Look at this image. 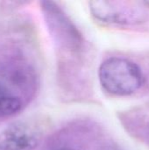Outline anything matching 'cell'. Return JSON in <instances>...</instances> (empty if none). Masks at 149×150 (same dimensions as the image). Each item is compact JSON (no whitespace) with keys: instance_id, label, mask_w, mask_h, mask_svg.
Masks as SVG:
<instances>
[{"instance_id":"1","label":"cell","mask_w":149,"mask_h":150,"mask_svg":"<svg viewBox=\"0 0 149 150\" xmlns=\"http://www.w3.org/2000/svg\"><path fill=\"white\" fill-rule=\"evenodd\" d=\"M102 87L116 96H128L139 91L145 83L141 68L134 62L119 57L105 60L98 69Z\"/></svg>"},{"instance_id":"7","label":"cell","mask_w":149,"mask_h":150,"mask_svg":"<svg viewBox=\"0 0 149 150\" xmlns=\"http://www.w3.org/2000/svg\"><path fill=\"white\" fill-rule=\"evenodd\" d=\"M101 150H119V149H114V148H112V147H109V148H105V149H101Z\"/></svg>"},{"instance_id":"4","label":"cell","mask_w":149,"mask_h":150,"mask_svg":"<svg viewBox=\"0 0 149 150\" xmlns=\"http://www.w3.org/2000/svg\"><path fill=\"white\" fill-rule=\"evenodd\" d=\"M38 144V134L25 123H12L0 130V150H33Z\"/></svg>"},{"instance_id":"3","label":"cell","mask_w":149,"mask_h":150,"mask_svg":"<svg viewBox=\"0 0 149 150\" xmlns=\"http://www.w3.org/2000/svg\"><path fill=\"white\" fill-rule=\"evenodd\" d=\"M41 4L48 29L57 45L68 50L79 48L81 34L62 10L53 2L45 1Z\"/></svg>"},{"instance_id":"5","label":"cell","mask_w":149,"mask_h":150,"mask_svg":"<svg viewBox=\"0 0 149 150\" xmlns=\"http://www.w3.org/2000/svg\"><path fill=\"white\" fill-rule=\"evenodd\" d=\"M23 105V98L0 80V119L18 114Z\"/></svg>"},{"instance_id":"6","label":"cell","mask_w":149,"mask_h":150,"mask_svg":"<svg viewBox=\"0 0 149 150\" xmlns=\"http://www.w3.org/2000/svg\"><path fill=\"white\" fill-rule=\"evenodd\" d=\"M52 150H75L73 149H70V148H67V147H62V148H57V149H54Z\"/></svg>"},{"instance_id":"2","label":"cell","mask_w":149,"mask_h":150,"mask_svg":"<svg viewBox=\"0 0 149 150\" xmlns=\"http://www.w3.org/2000/svg\"><path fill=\"white\" fill-rule=\"evenodd\" d=\"M90 9L98 20L118 25H135L148 18L147 6L143 2L91 1Z\"/></svg>"}]
</instances>
